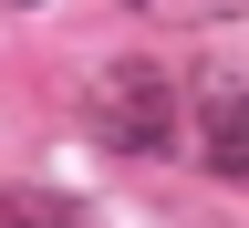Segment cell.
<instances>
[{
  "instance_id": "cell-1",
  "label": "cell",
  "mask_w": 249,
  "mask_h": 228,
  "mask_svg": "<svg viewBox=\"0 0 249 228\" xmlns=\"http://www.w3.org/2000/svg\"><path fill=\"white\" fill-rule=\"evenodd\" d=\"M177 83L156 73V62H114V73H93V135L114 156H166L177 145Z\"/></svg>"
},
{
  "instance_id": "cell-2",
  "label": "cell",
  "mask_w": 249,
  "mask_h": 228,
  "mask_svg": "<svg viewBox=\"0 0 249 228\" xmlns=\"http://www.w3.org/2000/svg\"><path fill=\"white\" fill-rule=\"evenodd\" d=\"M197 166L249 187V83L239 73H208L197 83Z\"/></svg>"
},
{
  "instance_id": "cell-3",
  "label": "cell",
  "mask_w": 249,
  "mask_h": 228,
  "mask_svg": "<svg viewBox=\"0 0 249 228\" xmlns=\"http://www.w3.org/2000/svg\"><path fill=\"white\" fill-rule=\"evenodd\" d=\"M145 21H239L249 0H135Z\"/></svg>"
}]
</instances>
